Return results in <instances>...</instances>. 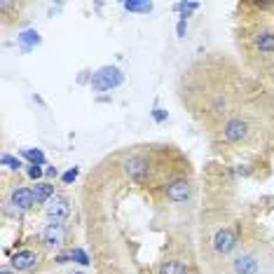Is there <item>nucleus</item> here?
I'll return each instance as SVG.
<instances>
[{
    "label": "nucleus",
    "mask_w": 274,
    "mask_h": 274,
    "mask_svg": "<svg viewBox=\"0 0 274 274\" xmlns=\"http://www.w3.org/2000/svg\"><path fill=\"white\" fill-rule=\"evenodd\" d=\"M124 82V75L120 73V68L115 66H103L101 70H96L94 73V78H91V87L96 91H110L120 87Z\"/></svg>",
    "instance_id": "nucleus-1"
},
{
    "label": "nucleus",
    "mask_w": 274,
    "mask_h": 274,
    "mask_svg": "<svg viewBox=\"0 0 274 274\" xmlns=\"http://www.w3.org/2000/svg\"><path fill=\"white\" fill-rule=\"evenodd\" d=\"M124 173L129 176L131 181H145V176L150 173V164H148V159L145 157H138V155H134L129 157L127 162H124Z\"/></svg>",
    "instance_id": "nucleus-2"
},
{
    "label": "nucleus",
    "mask_w": 274,
    "mask_h": 274,
    "mask_svg": "<svg viewBox=\"0 0 274 274\" xmlns=\"http://www.w3.org/2000/svg\"><path fill=\"white\" fill-rule=\"evenodd\" d=\"M66 237V227L61 221H54L50 223L47 227H45V232H42V241L47 244V246H59L61 241H64Z\"/></svg>",
    "instance_id": "nucleus-3"
},
{
    "label": "nucleus",
    "mask_w": 274,
    "mask_h": 274,
    "mask_svg": "<svg viewBox=\"0 0 274 274\" xmlns=\"http://www.w3.org/2000/svg\"><path fill=\"white\" fill-rule=\"evenodd\" d=\"M235 246H237V235H235V230H230V227L221 230L218 235L213 237V248L218 253H230Z\"/></svg>",
    "instance_id": "nucleus-4"
},
{
    "label": "nucleus",
    "mask_w": 274,
    "mask_h": 274,
    "mask_svg": "<svg viewBox=\"0 0 274 274\" xmlns=\"http://www.w3.org/2000/svg\"><path fill=\"white\" fill-rule=\"evenodd\" d=\"M246 122H241V120H230L225 127H223V136L227 138V141H232V143H239V141H244L246 138Z\"/></svg>",
    "instance_id": "nucleus-5"
},
{
    "label": "nucleus",
    "mask_w": 274,
    "mask_h": 274,
    "mask_svg": "<svg viewBox=\"0 0 274 274\" xmlns=\"http://www.w3.org/2000/svg\"><path fill=\"white\" fill-rule=\"evenodd\" d=\"M167 197L171 202H185L190 197V183L183 181V178H176L167 185Z\"/></svg>",
    "instance_id": "nucleus-6"
},
{
    "label": "nucleus",
    "mask_w": 274,
    "mask_h": 274,
    "mask_svg": "<svg viewBox=\"0 0 274 274\" xmlns=\"http://www.w3.org/2000/svg\"><path fill=\"white\" fill-rule=\"evenodd\" d=\"M10 204H12L14 209H19V211L31 209V206L35 204L33 190H26V188H19V190H14V192H12V199H10Z\"/></svg>",
    "instance_id": "nucleus-7"
},
{
    "label": "nucleus",
    "mask_w": 274,
    "mask_h": 274,
    "mask_svg": "<svg viewBox=\"0 0 274 274\" xmlns=\"http://www.w3.org/2000/svg\"><path fill=\"white\" fill-rule=\"evenodd\" d=\"M38 262V256L33 251H19L12 256V267L14 270H31Z\"/></svg>",
    "instance_id": "nucleus-8"
},
{
    "label": "nucleus",
    "mask_w": 274,
    "mask_h": 274,
    "mask_svg": "<svg viewBox=\"0 0 274 274\" xmlns=\"http://www.w3.org/2000/svg\"><path fill=\"white\" fill-rule=\"evenodd\" d=\"M68 213H70V206H68L66 199H52V202L47 204V216H50L52 221H64Z\"/></svg>",
    "instance_id": "nucleus-9"
},
{
    "label": "nucleus",
    "mask_w": 274,
    "mask_h": 274,
    "mask_svg": "<svg viewBox=\"0 0 274 274\" xmlns=\"http://www.w3.org/2000/svg\"><path fill=\"white\" fill-rule=\"evenodd\" d=\"M235 272L237 274H258V260L253 256H239V258H235Z\"/></svg>",
    "instance_id": "nucleus-10"
},
{
    "label": "nucleus",
    "mask_w": 274,
    "mask_h": 274,
    "mask_svg": "<svg viewBox=\"0 0 274 274\" xmlns=\"http://www.w3.org/2000/svg\"><path fill=\"white\" fill-rule=\"evenodd\" d=\"M54 195V185L52 183H38L33 188V197H35V204H45L50 197Z\"/></svg>",
    "instance_id": "nucleus-11"
},
{
    "label": "nucleus",
    "mask_w": 274,
    "mask_h": 274,
    "mask_svg": "<svg viewBox=\"0 0 274 274\" xmlns=\"http://www.w3.org/2000/svg\"><path fill=\"white\" fill-rule=\"evenodd\" d=\"M17 40H19V45H21L24 50H33L35 45H40L38 31H33V28H31V31H24V33H21Z\"/></svg>",
    "instance_id": "nucleus-12"
},
{
    "label": "nucleus",
    "mask_w": 274,
    "mask_h": 274,
    "mask_svg": "<svg viewBox=\"0 0 274 274\" xmlns=\"http://www.w3.org/2000/svg\"><path fill=\"white\" fill-rule=\"evenodd\" d=\"M159 274H188V267L178 260H167L159 267Z\"/></svg>",
    "instance_id": "nucleus-13"
},
{
    "label": "nucleus",
    "mask_w": 274,
    "mask_h": 274,
    "mask_svg": "<svg viewBox=\"0 0 274 274\" xmlns=\"http://www.w3.org/2000/svg\"><path fill=\"white\" fill-rule=\"evenodd\" d=\"M256 45H258V50L260 52H274V33H260L258 40H256Z\"/></svg>",
    "instance_id": "nucleus-14"
},
{
    "label": "nucleus",
    "mask_w": 274,
    "mask_h": 274,
    "mask_svg": "<svg viewBox=\"0 0 274 274\" xmlns=\"http://www.w3.org/2000/svg\"><path fill=\"white\" fill-rule=\"evenodd\" d=\"M124 10H127V12H150V10H153V2H138V0H127V2H124Z\"/></svg>",
    "instance_id": "nucleus-15"
},
{
    "label": "nucleus",
    "mask_w": 274,
    "mask_h": 274,
    "mask_svg": "<svg viewBox=\"0 0 274 274\" xmlns=\"http://www.w3.org/2000/svg\"><path fill=\"white\" fill-rule=\"evenodd\" d=\"M24 157H26V159H31V162H33V164H45V155H42V153H40V150H31V148H26V150H24Z\"/></svg>",
    "instance_id": "nucleus-16"
},
{
    "label": "nucleus",
    "mask_w": 274,
    "mask_h": 274,
    "mask_svg": "<svg viewBox=\"0 0 274 274\" xmlns=\"http://www.w3.org/2000/svg\"><path fill=\"white\" fill-rule=\"evenodd\" d=\"M176 10L183 12V21H185V17H188V14H192L195 10H199V2H178V5H176Z\"/></svg>",
    "instance_id": "nucleus-17"
},
{
    "label": "nucleus",
    "mask_w": 274,
    "mask_h": 274,
    "mask_svg": "<svg viewBox=\"0 0 274 274\" xmlns=\"http://www.w3.org/2000/svg\"><path fill=\"white\" fill-rule=\"evenodd\" d=\"M70 256H73V260L80 262V265H89V262H91L89 256H87L82 248H73V251H70Z\"/></svg>",
    "instance_id": "nucleus-18"
},
{
    "label": "nucleus",
    "mask_w": 274,
    "mask_h": 274,
    "mask_svg": "<svg viewBox=\"0 0 274 274\" xmlns=\"http://www.w3.org/2000/svg\"><path fill=\"white\" fill-rule=\"evenodd\" d=\"M0 162H2V164H7L10 169H19V167H21V162H19L17 157H12V155H2V157H0Z\"/></svg>",
    "instance_id": "nucleus-19"
},
{
    "label": "nucleus",
    "mask_w": 274,
    "mask_h": 274,
    "mask_svg": "<svg viewBox=\"0 0 274 274\" xmlns=\"http://www.w3.org/2000/svg\"><path fill=\"white\" fill-rule=\"evenodd\" d=\"M75 178H78V169H70V171H66L64 176H61V181H64V183H73V181H75Z\"/></svg>",
    "instance_id": "nucleus-20"
},
{
    "label": "nucleus",
    "mask_w": 274,
    "mask_h": 274,
    "mask_svg": "<svg viewBox=\"0 0 274 274\" xmlns=\"http://www.w3.org/2000/svg\"><path fill=\"white\" fill-rule=\"evenodd\" d=\"M153 118H155V122H164V120H167V113H164L162 108H155V110H153Z\"/></svg>",
    "instance_id": "nucleus-21"
},
{
    "label": "nucleus",
    "mask_w": 274,
    "mask_h": 274,
    "mask_svg": "<svg viewBox=\"0 0 274 274\" xmlns=\"http://www.w3.org/2000/svg\"><path fill=\"white\" fill-rule=\"evenodd\" d=\"M28 176H31V178H40V176H42V169H40L38 164H33V167H28Z\"/></svg>",
    "instance_id": "nucleus-22"
},
{
    "label": "nucleus",
    "mask_w": 274,
    "mask_h": 274,
    "mask_svg": "<svg viewBox=\"0 0 274 274\" xmlns=\"http://www.w3.org/2000/svg\"><path fill=\"white\" fill-rule=\"evenodd\" d=\"M68 260H73V256H70V253H61V256L56 258V262H59V265H66Z\"/></svg>",
    "instance_id": "nucleus-23"
},
{
    "label": "nucleus",
    "mask_w": 274,
    "mask_h": 274,
    "mask_svg": "<svg viewBox=\"0 0 274 274\" xmlns=\"http://www.w3.org/2000/svg\"><path fill=\"white\" fill-rule=\"evenodd\" d=\"M176 31H178V35L183 38V35H185V31H188V24H185V21L181 19V21H178V26H176Z\"/></svg>",
    "instance_id": "nucleus-24"
},
{
    "label": "nucleus",
    "mask_w": 274,
    "mask_h": 274,
    "mask_svg": "<svg viewBox=\"0 0 274 274\" xmlns=\"http://www.w3.org/2000/svg\"><path fill=\"white\" fill-rule=\"evenodd\" d=\"M45 173H47L50 178H54V176H56V167H50V169H45Z\"/></svg>",
    "instance_id": "nucleus-25"
},
{
    "label": "nucleus",
    "mask_w": 274,
    "mask_h": 274,
    "mask_svg": "<svg viewBox=\"0 0 274 274\" xmlns=\"http://www.w3.org/2000/svg\"><path fill=\"white\" fill-rule=\"evenodd\" d=\"M2 274H10V272H7V270H2Z\"/></svg>",
    "instance_id": "nucleus-26"
},
{
    "label": "nucleus",
    "mask_w": 274,
    "mask_h": 274,
    "mask_svg": "<svg viewBox=\"0 0 274 274\" xmlns=\"http://www.w3.org/2000/svg\"><path fill=\"white\" fill-rule=\"evenodd\" d=\"M78 274H82V272H78Z\"/></svg>",
    "instance_id": "nucleus-27"
}]
</instances>
